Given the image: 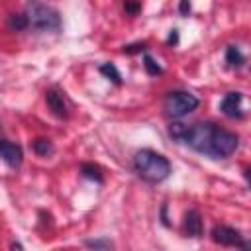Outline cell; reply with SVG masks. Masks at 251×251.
<instances>
[{"mask_svg": "<svg viewBox=\"0 0 251 251\" xmlns=\"http://www.w3.org/2000/svg\"><path fill=\"white\" fill-rule=\"evenodd\" d=\"M167 43L169 45H176L178 43V29H171V33L167 37Z\"/></svg>", "mask_w": 251, "mask_h": 251, "instance_id": "20", "label": "cell"}, {"mask_svg": "<svg viewBox=\"0 0 251 251\" xmlns=\"http://www.w3.org/2000/svg\"><path fill=\"white\" fill-rule=\"evenodd\" d=\"M124 10H126V14H129V16H137L139 10H141V4H139V0H126V2H124Z\"/></svg>", "mask_w": 251, "mask_h": 251, "instance_id": "17", "label": "cell"}, {"mask_svg": "<svg viewBox=\"0 0 251 251\" xmlns=\"http://www.w3.org/2000/svg\"><path fill=\"white\" fill-rule=\"evenodd\" d=\"M12 249H24V245H22V243H16V241H14V243H12Z\"/></svg>", "mask_w": 251, "mask_h": 251, "instance_id": "21", "label": "cell"}, {"mask_svg": "<svg viewBox=\"0 0 251 251\" xmlns=\"http://www.w3.org/2000/svg\"><path fill=\"white\" fill-rule=\"evenodd\" d=\"M0 159L12 167V169H18L24 161V151L18 143L14 141H8V139H0Z\"/></svg>", "mask_w": 251, "mask_h": 251, "instance_id": "6", "label": "cell"}, {"mask_svg": "<svg viewBox=\"0 0 251 251\" xmlns=\"http://www.w3.org/2000/svg\"><path fill=\"white\" fill-rule=\"evenodd\" d=\"M80 175H82L84 178H88V180L104 182V175H102L100 167L94 165V163H82V165H80Z\"/></svg>", "mask_w": 251, "mask_h": 251, "instance_id": "11", "label": "cell"}, {"mask_svg": "<svg viewBox=\"0 0 251 251\" xmlns=\"http://www.w3.org/2000/svg\"><path fill=\"white\" fill-rule=\"evenodd\" d=\"M84 245L90 249H114V243L110 239H86Z\"/></svg>", "mask_w": 251, "mask_h": 251, "instance_id": "16", "label": "cell"}, {"mask_svg": "<svg viewBox=\"0 0 251 251\" xmlns=\"http://www.w3.org/2000/svg\"><path fill=\"white\" fill-rule=\"evenodd\" d=\"M45 100H47V106H49V110H51V112H53L57 118L65 120V118L69 116V110H67L65 98H63V94H61L57 88H51V90H47V92H45Z\"/></svg>", "mask_w": 251, "mask_h": 251, "instance_id": "8", "label": "cell"}, {"mask_svg": "<svg viewBox=\"0 0 251 251\" xmlns=\"http://www.w3.org/2000/svg\"><path fill=\"white\" fill-rule=\"evenodd\" d=\"M133 171L145 182H161L171 175V163L153 149H141L133 155Z\"/></svg>", "mask_w": 251, "mask_h": 251, "instance_id": "2", "label": "cell"}, {"mask_svg": "<svg viewBox=\"0 0 251 251\" xmlns=\"http://www.w3.org/2000/svg\"><path fill=\"white\" fill-rule=\"evenodd\" d=\"M241 100H243V94L241 92H227L222 102H220V110L224 116L231 118V120H241L243 118V112H241Z\"/></svg>", "mask_w": 251, "mask_h": 251, "instance_id": "7", "label": "cell"}, {"mask_svg": "<svg viewBox=\"0 0 251 251\" xmlns=\"http://www.w3.org/2000/svg\"><path fill=\"white\" fill-rule=\"evenodd\" d=\"M8 27L12 31H24L25 27H29L25 14H10L8 16Z\"/></svg>", "mask_w": 251, "mask_h": 251, "instance_id": "13", "label": "cell"}, {"mask_svg": "<svg viewBox=\"0 0 251 251\" xmlns=\"http://www.w3.org/2000/svg\"><path fill=\"white\" fill-rule=\"evenodd\" d=\"M226 63H227L231 69H241V67L245 65V55L239 51V47L227 45V49H226Z\"/></svg>", "mask_w": 251, "mask_h": 251, "instance_id": "10", "label": "cell"}, {"mask_svg": "<svg viewBox=\"0 0 251 251\" xmlns=\"http://www.w3.org/2000/svg\"><path fill=\"white\" fill-rule=\"evenodd\" d=\"M100 73H102L106 78H110L114 84H122V75H120V71L116 69L114 63H104V65H100Z\"/></svg>", "mask_w": 251, "mask_h": 251, "instance_id": "14", "label": "cell"}, {"mask_svg": "<svg viewBox=\"0 0 251 251\" xmlns=\"http://www.w3.org/2000/svg\"><path fill=\"white\" fill-rule=\"evenodd\" d=\"M169 135L178 143L188 145L196 153H202L212 159H226L235 153L239 145V135L224 129L212 122H196L192 126L171 124Z\"/></svg>", "mask_w": 251, "mask_h": 251, "instance_id": "1", "label": "cell"}, {"mask_svg": "<svg viewBox=\"0 0 251 251\" xmlns=\"http://www.w3.org/2000/svg\"><path fill=\"white\" fill-rule=\"evenodd\" d=\"M163 108L171 120H178L198 108V98L186 90H173L165 96Z\"/></svg>", "mask_w": 251, "mask_h": 251, "instance_id": "4", "label": "cell"}, {"mask_svg": "<svg viewBox=\"0 0 251 251\" xmlns=\"http://www.w3.org/2000/svg\"><path fill=\"white\" fill-rule=\"evenodd\" d=\"M145 43L143 41H137V43H131V45H126L124 47V53H127V55H135V53H141V51H145Z\"/></svg>", "mask_w": 251, "mask_h": 251, "instance_id": "18", "label": "cell"}, {"mask_svg": "<svg viewBox=\"0 0 251 251\" xmlns=\"http://www.w3.org/2000/svg\"><path fill=\"white\" fill-rule=\"evenodd\" d=\"M25 18L29 27L35 31H59L61 29V16L57 10H53L47 4H41L37 0L27 2L25 6Z\"/></svg>", "mask_w": 251, "mask_h": 251, "instance_id": "3", "label": "cell"}, {"mask_svg": "<svg viewBox=\"0 0 251 251\" xmlns=\"http://www.w3.org/2000/svg\"><path fill=\"white\" fill-rule=\"evenodd\" d=\"M190 10H192L190 0H180V2H178V12H180L182 16H188V14H190Z\"/></svg>", "mask_w": 251, "mask_h": 251, "instance_id": "19", "label": "cell"}, {"mask_svg": "<svg viewBox=\"0 0 251 251\" xmlns=\"http://www.w3.org/2000/svg\"><path fill=\"white\" fill-rule=\"evenodd\" d=\"M143 67H145V71H147L151 76H157V75L163 73V69H161V67L155 63V59H153L151 55H147V53L143 55Z\"/></svg>", "mask_w": 251, "mask_h": 251, "instance_id": "15", "label": "cell"}, {"mask_svg": "<svg viewBox=\"0 0 251 251\" xmlns=\"http://www.w3.org/2000/svg\"><path fill=\"white\" fill-rule=\"evenodd\" d=\"M31 149H33V153L39 155V157H49V155L55 151L53 143H51L49 139H45V137H37V139L31 143Z\"/></svg>", "mask_w": 251, "mask_h": 251, "instance_id": "12", "label": "cell"}, {"mask_svg": "<svg viewBox=\"0 0 251 251\" xmlns=\"http://www.w3.org/2000/svg\"><path fill=\"white\" fill-rule=\"evenodd\" d=\"M182 229L186 237H200L202 235V216L198 214V210H188L184 214V222H182Z\"/></svg>", "mask_w": 251, "mask_h": 251, "instance_id": "9", "label": "cell"}, {"mask_svg": "<svg viewBox=\"0 0 251 251\" xmlns=\"http://www.w3.org/2000/svg\"><path fill=\"white\" fill-rule=\"evenodd\" d=\"M210 235L214 243L224 245V247H243V249L249 247L247 241H243V235L229 226H214Z\"/></svg>", "mask_w": 251, "mask_h": 251, "instance_id": "5", "label": "cell"}]
</instances>
